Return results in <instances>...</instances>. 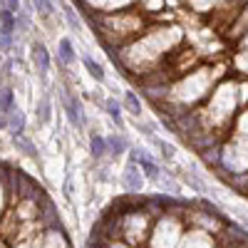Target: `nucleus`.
Wrapping results in <instances>:
<instances>
[{"mask_svg":"<svg viewBox=\"0 0 248 248\" xmlns=\"http://www.w3.org/2000/svg\"><path fill=\"white\" fill-rule=\"evenodd\" d=\"M47 194H45V189L40 186L32 176H28V174H23L20 171V181H17V199H23V201H30V203H40Z\"/></svg>","mask_w":248,"mask_h":248,"instance_id":"obj_1","label":"nucleus"},{"mask_svg":"<svg viewBox=\"0 0 248 248\" xmlns=\"http://www.w3.org/2000/svg\"><path fill=\"white\" fill-rule=\"evenodd\" d=\"M37 209H40V214H37V218L43 221V226L45 229H57V233H65V229H62V221H60V214H57V209H55V203L45 196L43 201L37 203Z\"/></svg>","mask_w":248,"mask_h":248,"instance_id":"obj_2","label":"nucleus"},{"mask_svg":"<svg viewBox=\"0 0 248 248\" xmlns=\"http://www.w3.org/2000/svg\"><path fill=\"white\" fill-rule=\"evenodd\" d=\"M62 105H65V112H67V119L75 124V127H82L85 119H82V107H79V99L75 94H70L67 90H62Z\"/></svg>","mask_w":248,"mask_h":248,"instance_id":"obj_3","label":"nucleus"},{"mask_svg":"<svg viewBox=\"0 0 248 248\" xmlns=\"http://www.w3.org/2000/svg\"><path fill=\"white\" fill-rule=\"evenodd\" d=\"M124 186H127V191L129 194H139L141 191V186H144V176H141V167L134 161H129V167L124 169Z\"/></svg>","mask_w":248,"mask_h":248,"instance_id":"obj_4","label":"nucleus"},{"mask_svg":"<svg viewBox=\"0 0 248 248\" xmlns=\"http://www.w3.org/2000/svg\"><path fill=\"white\" fill-rule=\"evenodd\" d=\"M132 161L141 167L144 176H149V179H159V176H161V171H159V167L154 164V159L144 152V149H134V152H132Z\"/></svg>","mask_w":248,"mask_h":248,"instance_id":"obj_5","label":"nucleus"},{"mask_svg":"<svg viewBox=\"0 0 248 248\" xmlns=\"http://www.w3.org/2000/svg\"><path fill=\"white\" fill-rule=\"evenodd\" d=\"M32 62H35V67L43 75L47 72V67H50V52H47V47L43 43H32Z\"/></svg>","mask_w":248,"mask_h":248,"instance_id":"obj_6","label":"nucleus"},{"mask_svg":"<svg viewBox=\"0 0 248 248\" xmlns=\"http://www.w3.org/2000/svg\"><path fill=\"white\" fill-rule=\"evenodd\" d=\"M5 122H8V127H10L13 134H23V129H25V117H23V112H20L17 107H10V109L5 112Z\"/></svg>","mask_w":248,"mask_h":248,"instance_id":"obj_7","label":"nucleus"},{"mask_svg":"<svg viewBox=\"0 0 248 248\" xmlns=\"http://www.w3.org/2000/svg\"><path fill=\"white\" fill-rule=\"evenodd\" d=\"M189 141H191V147L201 154L203 149L214 147V144H216V137H214V134H201V132H196V134H191V137H189Z\"/></svg>","mask_w":248,"mask_h":248,"instance_id":"obj_8","label":"nucleus"},{"mask_svg":"<svg viewBox=\"0 0 248 248\" xmlns=\"http://www.w3.org/2000/svg\"><path fill=\"white\" fill-rule=\"evenodd\" d=\"M13 144H15V147L23 152L25 156H30V159H40V156H37V149H35V144L28 141L23 134H13Z\"/></svg>","mask_w":248,"mask_h":248,"instance_id":"obj_9","label":"nucleus"},{"mask_svg":"<svg viewBox=\"0 0 248 248\" xmlns=\"http://www.w3.org/2000/svg\"><path fill=\"white\" fill-rule=\"evenodd\" d=\"M90 149H92V156L94 159H102L107 154V139L105 137H99V134H92V139H90Z\"/></svg>","mask_w":248,"mask_h":248,"instance_id":"obj_10","label":"nucleus"},{"mask_svg":"<svg viewBox=\"0 0 248 248\" xmlns=\"http://www.w3.org/2000/svg\"><path fill=\"white\" fill-rule=\"evenodd\" d=\"M221 152H223V149L218 147V144H214V147H209V149H203V152H201V159L209 164V167H218L221 159H223Z\"/></svg>","mask_w":248,"mask_h":248,"instance_id":"obj_11","label":"nucleus"},{"mask_svg":"<svg viewBox=\"0 0 248 248\" xmlns=\"http://www.w3.org/2000/svg\"><path fill=\"white\" fill-rule=\"evenodd\" d=\"M82 62H85V67H87V72L97 79V82H102V79H105V70H102V65H97V62L90 57V55H85V57H82Z\"/></svg>","mask_w":248,"mask_h":248,"instance_id":"obj_12","label":"nucleus"},{"mask_svg":"<svg viewBox=\"0 0 248 248\" xmlns=\"http://www.w3.org/2000/svg\"><path fill=\"white\" fill-rule=\"evenodd\" d=\"M107 147H109V152H112L114 156H119L124 149H127V141H124V137H119V134H112V137L107 139Z\"/></svg>","mask_w":248,"mask_h":248,"instance_id":"obj_13","label":"nucleus"},{"mask_svg":"<svg viewBox=\"0 0 248 248\" xmlns=\"http://www.w3.org/2000/svg\"><path fill=\"white\" fill-rule=\"evenodd\" d=\"M229 186H233L236 191H243L246 194V186H248V174H233V176H226Z\"/></svg>","mask_w":248,"mask_h":248,"instance_id":"obj_14","label":"nucleus"},{"mask_svg":"<svg viewBox=\"0 0 248 248\" xmlns=\"http://www.w3.org/2000/svg\"><path fill=\"white\" fill-rule=\"evenodd\" d=\"M60 60L65 62V65H70V62L75 60V52H72V43H70V40H60Z\"/></svg>","mask_w":248,"mask_h":248,"instance_id":"obj_15","label":"nucleus"},{"mask_svg":"<svg viewBox=\"0 0 248 248\" xmlns=\"http://www.w3.org/2000/svg\"><path fill=\"white\" fill-rule=\"evenodd\" d=\"M13 107V90L10 87H3V90H0V112H8Z\"/></svg>","mask_w":248,"mask_h":248,"instance_id":"obj_16","label":"nucleus"},{"mask_svg":"<svg viewBox=\"0 0 248 248\" xmlns=\"http://www.w3.org/2000/svg\"><path fill=\"white\" fill-rule=\"evenodd\" d=\"M37 119L43 122V124L50 119V99H47V97L40 99V105H37Z\"/></svg>","mask_w":248,"mask_h":248,"instance_id":"obj_17","label":"nucleus"},{"mask_svg":"<svg viewBox=\"0 0 248 248\" xmlns=\"http://www.w3.org/2000/svg\"><path fill=\"white\" fill-rule=\"evenodd\" d=\"M127 109L132 114H141V102H139V97L134 92H127Z\"/></svg>","mask_w":248,"mask_h":248,"instance_id":"obj_18","label":"nucleus"},{"mask_svg":"<svg viewBox=\"0 0 248 248\" xmlns=\"http://www.w3.org/2000/svg\"><path fill=\"white\" fill-rule=\"evenodd\" d=\"M107 112H109V117L114 119V124H117V127H122V114H119V105H117V102L114 99H107Z\"/></svg>","mask_w":248,"mask_h":248,"instance_id":"obj_19","label":"nucleus"},{"mask_svg":"<svg viewBox=\"0 0 248 248\" xmlns=\"http://www.w3.org/2000/svg\"><path fill=\"white\" fill-rule=\"evenodd\" d=\"M0 47H3V50L13 47V32L5 30V28H0Z\"/></svg>","mask_w":248,"mask_h":248,"instance_id":"obj_20","label":"nucleus"},{"mask_svg":"<svg viewBox=\"0 0 248 248\" xmlns=\"http://www.w3.org/2000/svg\"><path fill=\"white\" fill-rule=\"evenodd\" d=\"M35 5H37V10H40V13H43L45 17L55 13V5L50 3V0H35Z\"/></svg>","mask_w":248,"mask_h":248,"instance_id":"obj_21","label":"nucleus"},{"mask_svg":"<svg viewBox=\"0 0 248 248\" xmlns=\"http://www.w3.org/2000/svg\"><path fill=\"white\" fill-rule=\"evenodd\" d=\"M65 15H67V23H70L75 30H79V28H82V25H79V20H77V15L72 13V8H65Z\"/></svg>","mask_w":248,"mask_h":248,"instance_id":"obj_22","label":"nucleus"},{"mask_svg":"<svg viewBox=\"0 0 248 248\" xmlns=\"http://www.w3.org/2000/svg\"><path fill=\"white\" fill-rule=\"evenodd\" d=\"M159 147H161V152H164V156H167V159H171V156H174L171 144H167V141H159Z\"/></svg>","mask_w":248,"mask_h":248,"instance_id":"obj_23","label":"nucleus"},{"mask_svg":"<svg viewBox=\"0 0 248 248\" xmlns=\"http://www.w3.org/2000/svg\"><path fill=\"white\" fill-rule=\"evenodd\" d=\"M5 8L13 10V13H17L20 10V0H5Z\"/></svg>","mask_w":248,"mask_h":248,"instance_id":"obj_24","label":"nucleus"},{"mask_svg":"<svg viewBox=\"0 0 248 248\" xmlns=\"http://www.w3.org/2000/svg\"><path fill=\"white\" fill-rule=\"evenodd\" d=\"M65 196H67V199L72 196V179H70V176H67V181H65Z\"/></svg>","mask_w":248,"mask_h":248,"instance_id":"obj_25","label":"nucleus"}]
</instances>
